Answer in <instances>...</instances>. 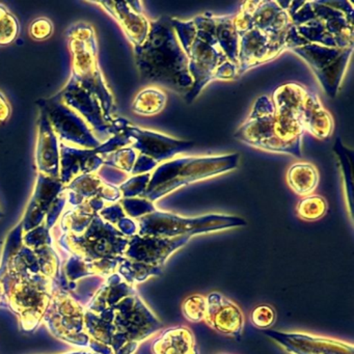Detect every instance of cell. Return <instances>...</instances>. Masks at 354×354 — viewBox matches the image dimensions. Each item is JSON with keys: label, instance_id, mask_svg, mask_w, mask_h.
Wrapping results in <instances>:
<instances>
[{"label": "cell", "instance_id": "1", "mask_svg": "<svg viewBox=\"0 0 354 354\" xmlns=\"http://www.w3.org/2000/svg\"><path fill=\"white\" fill-rule=\"evenodd\" d=\"M180 44L188 59L194 86L184 96L192 103L203 88L214 80H233L239 69V38L234 14L198 16L190 21L171 18Z\"/></svg>", "mask_w": 354, "mask_h": 354}, {"label": "cell", "instance_id": "2", "mask_svg": "<svg viewBox=\"0 0 354 354\" xmlns=\"http://www.w3.org/2000/svg\"><path fill=\"white\" fill-rule=\"evenodd\" d=\"M291 17L287 50L315 44L333 49L353 48V5L350 1H281Z\"/></svg>", "mask_w": 354, "mask_h": 354}, {"label": "cell", "instance_id": "3", "mask_svg": "<svg viewBox=\"0 0 354 354\" xmlns=\"http://www.w3.org/2000/svg\"><path fill=\"white\" fill-rule=\"evenodd\" d=\"M140 78L147 84L158 86L185 96L194 86L188 59L180 44L171 17L161 16L150 22L144 44L134 47Z\"/></svg>", "mask_w": 354, "mask_h": 354}, {"label": "cell", "instance_id": "4", "mask_svg": "<svg viewBox=\"0 0 354 354\" xmlns=\"http://www.w3.org/2000/svg\"><path fill=\"white\" fill-rule=\"evenodd\" d=\"M301 126L272 100L262 96L254 103L245 123L235 133L236 140L261 150L301 157Z\"/></svg>", "mask_w": 354, "mask_h": 354}, {"label": "cell", "instance_id": "5", "mask_svg": "<svg viewBox=\"0 0 354 354\" xmlns=\"http://www.w3.org/2000/svg\"><path fill=\"white\" fill-rule=\"evenodd\" d=\"M239 154L208 157H182L157 167L142 198L154 203L169 192L194 182L208 179L233 171L239 162Z\"/></svg>", "mask_w": 354, "mask_h": 354}, {"label": "cell", "instance_id": "6", "mask_svg": "<svg viewBox=\"0 0 354 354\" xmlns=\"http://www.w3.org/2000/svg\"><path fill=\"white\" fill-rule=\"evenodd\" d=\"M140 236L173 238L192 236L232 227H244L246 221L237 216L209 214L200 217H182L174 213L155 210L138 219Z\"/></svg>", "mask_w": 354, "mask_h": 354}, {"label": "cell", "instance_id": "7", "mask_svg": "<svg viewBox=\"0 0 354 354\" xmlns=\"http://www.w3.org/2000/svg\"><path fill=\"white\" fill-rule=\"evenodd\" d=\"M273 104L287 111L304 132L319 140H327L333 131L330 113L315 93L297 84L279 86L272 95Z\"/></svg>", "mask_w": 354, "mask_h": 354}, {"label": "cell", "instance_id": "8", "mask_svg": "<svg viewBox=\"0 0 354 354\" xmlns=\"http://www.w3.org/2000/svg\"><path fill=\"white\" fill-rule=\"evenodd\" d=\"M289 50L310 66L329 97L337 96L353 48L333 49L315 44H301L291 47Z\"/></svg>", "mask_w": 354, "mask_h": 354}, {"label": "cell", "instance_id": "9", "mask_svg": "<svg viewBox=\"0 0 354 354\" xmlns=\"http://www.w3.org/2000/svg\"><path fill=\"white\" fill-rule=\"evenodd\" d=\"M234 24L239 38L238 77L252 68L277 59L287 50L285 44L254 28L241 10L234 14Z\"/></svg>", "mask_w": 354, "mask_h": 354}, {"label": "cell", "instance_id": "10", "mask_svg": "<svg viewBox=\"0 0 354 354\" xmlns=\"http://www.w3.org/2000/svg\"><path fill=\"white\" fill-rule=\"evenodd\" d=\"M192 237L165 238L155 236H134L129 254L138 261V266L150 277L158 275L163 265L176 250L185 245Z\"/></svg>", "mask_w": 354, "mask_h": 354}, {"label": "cell", "instance_id": "11", "mask_svg": "<svg viewBox=\"0 0 354 354\" xmlns=\"http://www.w3.org/2000/svg\"><path fill=\"white\" fill-rule=\"evenodd\" d=\"M264 333L290 354H354L353 345L341 339L272 329Z\"/></svg>", "mask_w": 354, "mask_h": 354}, {"label": "cell", "instance_id": "12", "mask_svg": "<svg viewBox=\"0 0 354 354\" xmlns=\"http://www.w3.org/2000/svg\"><path fill=\"white\" fill-rule=\"evenodd\" d=\"M126 131L133 140L132 149L140 151V154L153 159L157 163L173 158L176 155L187 152L194 148V142L179 140L150 130L128 126Z\"/></svg>", "mask_w": 354, "mask_h": 354}, {"label": "cell", "instance_id": "13", "mask_svg": "<svg viewBox=\"0 0 354 354\" xmlns=\"http://www.w3.org/2000/svg\"><path fill=\"white\" fill-rule=\"evenodd\" d=\"M205 322L221 335L240 339L243 333L245 318L241 308L225 296L212 292L207 296Z\"/></svg>", "mask_w": 354, "mask_h": 354}, {"label": "cell", "instance_id": "14", "mask_svg": "<svg viewBox=\"0 0 354 354\" xmlns=\"http://www.w3.org/2000/svg\"><path fill=\"white\" fill-rule=\"evenodd\" d=\"M118 20L134 47L144 44L150 30V21L142 14V3H103Z\"/></svg>", "mask_w": 354, "mask_h": 354}, {"label": "cell", "instance_id": "15", "mask_svg": "<svg viewBox=\"0 0 354 354\" xmlns=\"http://www.w3.org/2000/svg\"><path fill=\"white\" fill-rule=\"evenodd\" d=\"M151 350L152 354H200L194 333L184 325L161 331Z\"/></svg>", "mask_w": 354, "mask_h": 354}, {"label": "cell", "instance_id": "16", "mask_svg": "<svg viewBox=\"0 0 354 354\" xmlns=\"http://www.w3.org/2000/svg\"><path fill=\"white\" fill-rule=\"evenodd\" d=\"M288 184L298 196H310L319 183V173L315 165L298 162L288 171Z\"/></svg>", "mask_w": 354, "mask_h": 354}, {"label": "cell", "instance_id": "17", "mask_svg": "<svg viewBox=\"0 0 354 354\" xmlns=\"http://www.w3.org/2000/svg\"><path fill=\"white\" fill-rule=\"evenodd\" d=\"M165 103H167V95L165 92L159 90L158 88H148L142 91L136 96L132 104V111L136 115L150 117L162 111Z\"/></svg>", "mask_w": 354, "mask_h": 354}, {"label": "cell", "instance_id": "18", "mask_svg": "<svg viewBox=\"0 0 354 354\" xmlns=\"http://www.w3.org/2000/svg\"><path fill=\"white\" fill-rule=\"evenodd\" d=\"M327 208V202L322 196H306L298 204L297 214L304 221H318L324 216Z\"/></svg>", "mask_w": 354, "mask_h": 354}, {"label": "cell", "instance_id": "19", "mask_svg": "<svg viewBox=\"0 0 354 354\" xmlns=\"http://www.w3.org/2000/svg\"><path fill=\"white\" fill-rule=\"evenodd\" d=\"M207 310V297L194 294L182 304V314L189 322L198 323L205 320Z\"/></svg>", "mask_w": 354, "mask_h": 354}, {"label": "cell", "instance_id": "20", "mask_svg": "<svg viewBox=\"0 0 354 354\" xmlns=\"http://www.w3.org/2000/svg\"><path fill=\"white\" fill-rule=\"evenodd\" d=\"M333 150L337 153V157L341 160L342 169H343L344 176H345L346 189L349 192L350 205L352 208V196H353V171H352V158L353 154L351 151L348 150L342 144L341 140L339 138L335 140V147Z\"/></svg>", "mask_w": 354, "mask_h": 354}, {"label": "cell", "instance_id": "21", "mask_svg": "<svg viewBox=\"0 0 354 354\" xmlns=\"http://www.w3.org/2000/svg\"><path fill=\"white\" fill-rule=\"evenodd\" d=\"M17 35V20L7 8L0 6V46L11 44Z\"/></svg>", "mask_w": 354, "mask_h": 354}, {"label": "cell", "instance_id": "22", "mask_svg": "<svg viewBox=\"0 0 354 354\" xmlns=\"http://www.w3.org/2000/svg\"><path fill=\"white\" fill-rule=\"evenodd\" d=\"M277 319L275 310L271 306L262 304L250 313V322L259 329L270 328Z\"/></svg>", "mask_w": 354, "mask_h": 354}, {"label": "cell", "instance_id": "23", "mask_svg": "<svg viewBox=\"0 0 354 354\" xmlns=\"http://www.w3.org/2000/svg\"><path fill=\"white\" fill-rule=\"evenodd\" d=\"M151 174H144V175L136 176L131 179L126 181L123 185L121 186L122 192L126 198H134V196H140L144 194L150 182Z\"/></svg>", "mask_w": 354, "mask_h": 354}, {"label": "cell", "instance_id": "24", "mask_svg": "<svg viewBox=\"0 0 354 354\" xmlns=\"http://www.w3.org/2000/svg\"><path fill=\"white\" fill-rule=\"evenodd\" d=\"M124 208L128 214L132 217H142L150 214L156 210L154 203L146 200V198H125L123 201Z\"/></svg>", "mask_w": 354, "mask_h": 354}, {"label": "cell", "instance_id": "25", "mask_svg": "<svg viewBox=\"0 0 354 354\" xmlns=\"http://www.w3.org/2000/svg\"><path fill=\"white\" fill-rule=\"evenodd\" d=\"M136 158H138V155L134 149H122L113 155V165H115L118 169L131 173L132 169L136 165Z\"/></svg>", "mask_w": 354, "mask_h": 354}, {"label": "cell", "instance_id": "26", "mask_svg": "<svg viewBox=\"0 0 354 354\" xmlns=\"http://www.w3.org/2000/svg\"><path fill=\"white\" fill-rule=\"evenodd\" d=\"M53 32V26L47 18H39L35 20L30 28V35L34 40L44 41L50 38Z\"/></svg>", "mask_w": 354, "mask_h": 354}, {"label": "cell", "instance_id": "27", "mask_svg": "<svg viewBox=\"0 0 354 354\" xmlns=\"http://www.w3.org/2000/svg\"><path fill=\"white\" fill-rule=\"evenodd\" d=\"M159 163L145 155L140 154L136 158V165L132 169V175H144V174L150 173L155 167H158Z\"/></svg>", "mask_w": 354, "mask_h": 354}, {"label": "cell", "instance_id": "28", "mask_svg": "<svg viewBox=\"0 0 354 354\" xmlns=\"http://www.w3.org/2000/svg\"><path fill=\"white\" fill-rule=\"evenodd\" d=\"M10 109L7 101L0 95V123L7 121L9 118Z\"/></svg>", "mask_w": 354, "mask_h": 354}]
</instances>
